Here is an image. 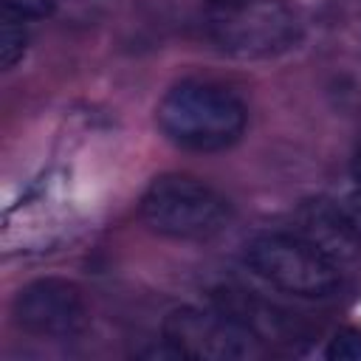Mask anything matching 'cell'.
Returning a JSON list of instances; mask_svg holds the SVG:
<instances>
[{"mask_svg":"<svg viewBox=\"0 0 361 361\" xmlns=\"http://www.w3.org/2000/svg\"><path fill=\"white\" fill-rule=\"evenodd\" d=\"M164 344L183 358L203 361H248L262 355V338L228 310L175 307L166 313Z\"/></svg>","mask_w":361,"mask_h":361,"instance_id":"cell-5","label":"cell"},{"mask_svg":"<svg viewBox=\"0 0 361 361\" xmlns=\"http://www.w3.org/2000/svg\"><path fill=\"white\" fill-rule=\"evenodd\" d=\"M245 262L259 279L290 296L324 299L341 288V265L299 234H262L251 240Z\"/></svg>","mask_w":361,"mask_h":361,"instance_id":"cell-4","label":"cell"},{"mask_svg":"<svg viewBox=\"0 0 361 361\" xmlns=\"http://www.w3.org/2000/svg\"><path fill=\"white\" fill-rule=\"evenodd\" d=\"M347 212H350V217L355 220V226L361 228V192H355V195L347 200Z\"/></svg>","mask_w":361,"mask_h":361,"instance_id":"cell-11","label":"cell"},{"mask_svg":"<svg viewBox=\"0 0 361 361\" xmlns=\"http://www.w3.org/2000/svg\"><path fill=\"white\" fill-rule=\"evenodd\" d=\"M25 20L8 8H3V23H0V54H3V65L11 68L23 54H25Z\"/></svg>","mask_w":361,"mask_h":361,"instance_id":"cell-8","label":"cell"},{"mask_svg":"<svg viewBox=\"0 0 361 361\" xmlns=\"http://www.w3.org/2000/svg\"><path fill=\"white\" fill-rule=\"evenodd\" d=\"M56 0H3V8L20 14L23 20H39L54 11Z\"/></svg>","mask_w":361,"mask_h":361,"instance_id":"cell-10","label":"cell"},{"mask_svg":"<svg viewBox=\"0 0 361 361\" xmlns=\"http://www.w3.org/2000/svg\"><path fill=\"white\" fill-rule=\"evenodd\" d=\"M144 223L172 240H212L231 223L228 200L200 178L161 175L141 197Z\"/></svg>","mask_w":361,"mask_h":361,"instance_id":"cell-2","label":"cell"},{"mask_svg":"<svg viewBox=\"0 0 361 361\" xmlns=\"http://www.w3.org/2000/svg\"><path fill=\"white\" fill-rule=\"evenodd\" d=\"M296 226L299 237L313 243L336 265L361 257V228L355 226L350 212H341L327 200H307L296 212Z\"/></svg>","mask_w":361,"mask_h":361,"instance_id":"cell-7","label":"cell"},{"mask_svg":"<svg viewBox=\"0 0 361 361\" xmlns=\"http://www.w3.org/2000/svg\"><path fill=\"white\" fill-rule=\"evenodd\" d=\"M11 313L20 330L39 338H76L90 322L82 288L59 276L28 282L14 296Z\"/></svg>","mask_w":361,"mask_h":361,"instance_id":"cell-6","label":"cell"},{"mask_svg":"<svg viewBox=\"0 0 361 361\" xmlns=\"http://www.w3.org/2000/svg\"><path fill=\"white\" fill-rule=\"evenodd\" d=\"M324 355L330 361H358L361 358V327H353V324L350 327H341L330 338Z\"/></svg>","mask_w":361,"mask_h":361,"instance_id":"cell-9","label":"cell"},{"mask_svg":"<svg viewBox=\"0 0 361 361\" xmlns=\"http://www.w3.org/2000/svg\"><path fill=\"white\" fill-rule=\"evenodd\" d=\"M212 42L240 59H268L302 37L299 14L282 0H220L209 14Z\"/></svg>","mask_w":361,"mask_h":361,"instance_id":"cell-3","label":"cell"},{"mask_svg":"<svg viewBox=\"0 0 361 361\" xmlns=\"http://www.w3.org/2000/svg\"><path fill=\"white\" fill-rule=\"evenodd\" d=\"M158 130L180 149L220 152L240 141L248 124L245 102L220 82L186 79L164 93L155 110Z\"/></svg>","mask_w":361,"mask_h":361,"instance_id":"cell-1","label":"cell"},{"mask_svg":"<svg viewBox=\"0 0 361 361\" xmlns=\"http://www.w3.org/2000/svg\"><path fill=\"white\" fill-rule=\"evenodd\" d=\"M353 175H355V180H358V186H361V152L355 155V164H353Z\"/></svg>","mask_w":361,"mask_h":361,"instance_id":"cell-12","label":"cell"}]
</instances>
